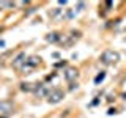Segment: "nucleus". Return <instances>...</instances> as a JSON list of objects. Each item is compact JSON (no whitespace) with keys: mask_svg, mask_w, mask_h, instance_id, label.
I'll list each match as a JSON object with an SVG mask.
<instances>
[{"mask_svg":"<svg viewBox=\"0 0 126 118\" xmlns=\"http://www.w3.org/2000/svg\"><path fill=\"white\" fill-rule=\"evenodd\" d=\"M118 60H120L118 52H115V50H112V49L104 50L102 55H101V62L104 63V65H114V63H117Z\"/></svg>","mask_w":126,"mask_h":118,"instance_id":"nucleus-1","label":"nucleus"},{"mask_svg":"<svg viewBox=\"0 0 126 118\" xmlns=\"http://www.w3.org/2000/svg\"><path fill=\"white\" fill-rule=\"evenodd\" d=\"M63 91L62 90H58V88H52L51 91H49L47 94V101L49 102H52V104H57V102H60V101L63 99Z\"/></svg>","mask_w":126,"mask_h":118,"instance_id":"nucleus-2","label":"nucleus"},{"mask_svg":"<svg viewBox=\"0 0 126 118\" xmlns=\"http://www.w3.org/2000/svg\"><path fill=\"white\" fill-rule=\"evenodd\" d=\"M39 63V57H30V58H27V62H25V65L22 66V71L24 73H27V71H30L32 68H35L36 65Z\"/></svg>","mask_w":126,"mask_h":118,"instance_id":"nucleus-3","label":"nucleus"},{"mask_svg":"<svg viewBox=\"0 0 126 118\" xmlns=\"http://www.w3.org/2000/svg\"><path fill=\"white\" fill-rule=\"evenodd\" d=\"M51 90L52 88L49 85H46V83H39V85L35 87V94H36V96H47Z\"/></svg>","mask_w":126,"mask_h":118,"instance_id":"nucleus-4","label":"nucleus"},{"mask_svg":"<svg viewBox=\"0 0 126 118\" xmlns=\"http://www.w3.org/2000/svg\"><path fill=\"white\" fill-rule=\"evenodd\" d=\"M25 62H27V57H25L24 52H21L14 60H13V66H14V68H19V69H21L22 66L25 65Z\"/></svg>","mask_w":126,"mask_h":118,"instance_id":"nucleus-5","label":"nucleus"},{"mask_svg":"<svg viewBox=\"0 0 126 118\" xmlns=\"http://www.w3.org/2000/svg\"><path fill=\"white\" fill-rule=\"evenodd\" d=\"M76 77H77V69L76 68H68L65 71V79L68 80V82H72Z\"/></svg>","mask_w":126,"mask_h":118,"instance_id":"nucleus-6","label":"nucleus"},{"mask_svg":"<svg viewBox=\"0 0 126 118\" xmlns=\"http://www.w3.org/2000/svg\"><path fill=\"white\" fill-rule=\"evenodd\" d=\"M8 110H11V104H9V102H2V104H0V112H2V113L8 112Z\"/></svg>","mask_w":126,"mask_h":118,"instance_id":"nucleus-7","label":"nucleus"},{"mask_svg":"<svg viewBox=\"0 0 126 118\" xmlns=\"http://www.w3.org/2000/svg\"><path fill=\"white\" fill-rule=\"evenodd\" d=\"M35 87H36V85H33V83H22L21 88L24 90V91H32V90L35 91Z\"/></svg>","mask_w":126,"mask_h":118,"instance_id":"nucleus-8","label":"nucleus"},{"mask_svg":"<svg viewBox=\"0 0 126 118\" xmlns=\"http://www.w3.org/2000/svg\"><path fill=\"white\" fill-rule=\"evenodd\" d=\"M58 38H60V36H58L57 33H51V35L47 36V41H52V43H54V41H57Z\"/></svg>","mask_w":126,"mask_h":118,"instance_id":"nucleus-9","label":"nucleus"},{"mask_svg":"<svg viewBox=\"0 0 126 118\" xmlns=\"http://www.w3.org/2000/svg\"><path fill=\"white\" fill-rule=\"evenodd\" d=\"M104 77H106V74H104V73L98 74V76H96V79H95V83H99V82H102V80H104Z\"/></svg>","mask_w":126,"mask_h":118,"instance_id":"nucleus-10","label":"nucleus"},{"mask_svg":"<svg viewBox=\"0 0 126 118\" xmlns=\"http://www.w3.org/2000/svg\"><path fill=\"white\" fill-rule=\"evenodd\" d=\"M0 6H2V8H6V6H14V3H11V2H0Z\"/></svg>","mask_w":126,"mask_h":118,"instance_id":"nucleus-11","label":"nucleus"},{"mask_svg":"<svg viewBox=\"0 0 126 118\" xmlns=\"http://www.w3.org/2000/svg\"><path fill=\"white\" fill-rule=\"evenodd\" d=\"M5 57H6V54H5V55H2V57H0V65L3 63V58H5Z\"/></svg>","mask_w":126,"mask_h":118,"instance_id":"nucleus-12","label":"nucleus"},{"mask_svg":"<svg viewBox=\"0 0 126 118\" xmlns=\"http://www.w3.org/2000/svg\"><path fill=\"white\" fill-rule=\"evenodd\" d=\"M2 118H5V117H2Z\"/></svg>","mask_w":126,"mask_h":118,"instance_id":"nucleus-13","label":"nucleus"}]
</instances>
